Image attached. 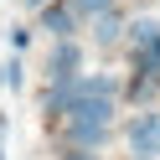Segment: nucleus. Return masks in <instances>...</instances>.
<instances>
[{"instance_id": "obj_1", "label": "nucleus", "mask_w": 160, "mask_h": 160, "mask_svg": "<svg viewBox=\"0 0 160 160\" xmlns=\"http://www.w3.org/2000/svg\"><path fill=\"white\" fill-rule=\"evenodd\" d=\"M124 139L134 145V155H145V160H155L160 155V108H150V114H139V119H129V129H124Z\"/></svg>"}, {"instance_id": "obj_2", "label": "nucleus", "mask_w": 160, "mask_h": 160, "mask_svg": "<svg viewBox=\"0 0 160 160\" xmlns=\"http://www.w3.org/2000/svg\"><path fill=\"white\" fill-rule=\"evenodd\" d=\"M114 98H72L67 108V124H98V129H114Z\"/></svg>"}, {"instance_id": "obj_3", "label": "nucleus", "mask_w": 160, "mask_h": 160, "mask_svg": "<svg viewBox=\"0 0 160 160\" xmlns=\"http://www.w3.org/2000/svg\"><path fill=\"white\" fill-rule=\"evenodd\" d=\"M78 67H83V47L78 42H57L52 57H47V78L52 83H67V78H78Z\"/></svg>"}, {"instance_id": "obj_4", "label": "nucleus", "mask_w": 160, "mask_h": 160, "mask_svg": "<svg viewBox=\"0 0 160 160\" xmlns=\"http://www.w3.org/2000/svg\"><path fill=\"white\" fill-rule=\"evenodd\" d=\"M36 31L57 36V42H72V31H78V16L67 11V0H62V5H42V16H36Z\"/></svg>"}, {"instance_id": "obj_5", "label": "nucleus", "mask_w": 160, "mask_h": 160, "mask_svg": "<svg viewBox=\"0 0 160 160\" xmlns=\"http://www.w3.org/2000/svg\"><path fill=\"white\" fill-rule=\"evenodd\" d=\"M124 36H129V47L145 57L150 47L160 42V21H155V16H139V21H129V26H124Z\"/></svg>"}, {"instance_id": "obj_6", "label": "nucleus", "mask_w": 160, "mask_h": 160, "mask_svg": "<svg viewBox=\"0 0 160 160\" xmlns=\"http://www.w3.org/2000/svg\"><path fill=\"white\" fill-rule=\"evenodd\" d=\"M114 78H78V98H114Z\"/></svg>"}, {"instance_id": "obj_7", "label": "nucleus", "mask_w": 160, "mask_h": 160, "mask_svg": "<svg viewBox=\"0 0 160 160\" xmlns=\"http://www.w3.org/2000/svg\"><path fill=\"white\" fill-rule=\"evenodd\" d=\"M93 36H98V42H103V47H114L119 36H124V21H119L114 11H108V16H98V26H93Z\"/></svg>"}, {"instance_id": "obj_8", "label": "nucleus", "mask_w": 160, "mask_h": 160, "mask_svg": "<svg viewBox=\"0 0 160 160\" xmlns=\"http://www.w3.org/2000/svg\"><path fill=\"white\" fill-rule=\"evenodd\" d=\"M108 5H114V0H67V11H72L78 21H83V16L98 21V16H108Z\"/></svg>"}, {"instance_id": "obj_9", "label": "nucleus", "mask_w": 160, "mask_h": 160, "mask_svg": "<svg viewBox=\"0 0 160 160\" xmlns=\"http://www.w3.org/2000/svg\"><path fill=\"white\" fill-rule=\"evenodd\" d=\"M0 72H5V88H16V93L26 88V72H21V62H16V57H11V62H0Z\"/></svg>"}, {"instance_id": "obj_10", "label": "nucleus", "mask_w": 160, "mask_h": 160, "mask_svg": "<svg viewBox=\"0 0 160 160\" xmlns=\"http://www.w3.org/2000/svg\"><path fill=\"white\" fill-rule=\"evenodd\" d=\"M139 72H145V78H160V42L150 47L145 57H139Z\"/></svg>"}, {"instance_id": "obj_11", "label": "nucleus", "mask_w": 160, "mask_h": 160, "mask_svg": "<svg viewBox=\"0 0 160 160\" xmlns=\"http://www.w3.org/2000/svg\"><path fill=\"white\" fill-rule=\"evenodd\" d=\"M21 5H47V0H21Z\"/></svg>"}, {"instance_id": "obj_12", "label": "nucleus", "mask_w": 160, "mask_h": 160, "mask_svg": "<svg viewBox=\"0 0 160 160\" xmlns=\"http://www.w3.org/2000/svg\"><path fill=\"white\" fill-rule=\"evenodd\" d=\"M0 88H5V72H0Z\"/></svg>"}, {"instance_id": "obj_13", "label": "nucleus", "mask_w": 160, "mask_h": 160, "mask_svg": "<svg viewBox=\"0 0 160 160\" xmlns=\"http://www.w3.org/2000/svg\"><path fill=\"white\" fill-rule=\"evenodd\" d=\"M0 160H5V145H0Z\"/></svg>"}, {"instance_id": "obj_14", "label": "nucleus", "mask_w": 160, "mask_h": 160, "mask_svg": "<svg viewBox=\"0 0 160 160\" xmlns=\"http://www.w3.org/2000/svg\"><path fill=\"white\" fill-rule=\"evenodd\" d=\"M134 160H145V155H134Z\"/></svg>"}]
</instances>
